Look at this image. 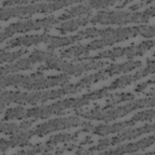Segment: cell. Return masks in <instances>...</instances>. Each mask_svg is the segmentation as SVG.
<instances>
[{"instance_id": "cell-30", "label": "cell", "mask_w": 155, "mask_h": 155, "mask_svg": "<svg viewBox=\"0 0 155 155\" xmlns=\"http://www.w3.org/2000/svg\"><path fill=\"white\" fill-rule=\"evenodd\" d=\"M86 3L92 8L96 9H103L106 8L108 7L112 6L117 3L116 1H102V0H96V1H90L86 2Z\"/></svg>"}, {"instance_id": "cell-28", "label": "cell", "mask_w": 155, "mask_h": 155, "mask_svg": "<svg viewBox=\"0 0 155 155\" xmlns=\"http://www.w3.org/2000/svg\"><path fill=\"white\" fill-rule=\"evenodd\" d=\"M27 48H21L13 51H7L1 48V63H12L15 61L20 59L21 57L28 53Z\"/></svg>"}, {"instance_id": "cell-17", "label": "cell", "mask_w": 155, "mask_h": 155, "mask_svg": "<svg viewBox=\"0 0 155 155\" xmlns=\"http://www.w3.org/2000/svg\"><path fill=\"white\" fill-rule=\"evenodd\" d=\"M33 137L29 129L22 130L19 133L10 136L8 138H1L0 141V152L2 153L9 148L17 147H25L31 144L29 140Z\"/></svg>"}, {"instance_id": "cell-18", "label": "cell", "mask_w": 155, "mask_h": 155, "mask_svg": "<svg viewBox=\"0 0 155 155\" xmlns=\"http://www.w3.org/2000/svg\"><path fill=\"white\" fill-rule=\"evenodd\" d=\"M135 121L131 117L129 119L114 122L112 124H99L97 125H93L91 130V133L101 136H105L109 134L119 133L120 131L131 127L136 124Z\"/></svg>"}, {"instance_id": "cell-23", "label": "cell", "mask_w": 155, "mask_h": 155, "mask_svg": "<svg viewBox=\"0 0 155 155\" xmlns=\"http://www.w3.org/2000/svg\"><path fill=\"white\" fill-rule=\"evenodd\" d=\"M36 120L33 119H29V120H23L20 123L5 122L4 121H1V132L2 134L5 135L12 136L22 130H28Z\"/></svg>"}, {"instance_id": "cell-19", "label": "cell", "mask_w": 155, "mask_h": 155, "mask_svg": "<svg viewBox=\"0 0 155 155\" xmlns=\"http://www.w3.org/2000/svg\"><path fill=\"white\" fill-rule=\"evenodd\" d=\"M94 125L90 122L86 125L82 127V128L74 133H60L51 135L45 142L47 145L55 146L60 143H67L70 142H76L79 135L84 132H91Z\"/></svg>"}, {"instance_id": "cell-24", "label": "cell", "mask_w": 155, "mask_h": 155, "mask_svg": "<svg viewBox=\"0 0 155 155\" xmlns=\"http://www.w3.org/2000/svg\"><path fill=\"white\" fill-rule=\"evenodd\" d=\"M107 97L105 104L102 107L98 106L101 109H107L114 107L120 103L132 101L134 99L135 96L130 92H122L109 94Z\"/></svg>"}, {"instance_id": "cell-8", "label": "cell", "mask_w": 155, "mask_h": 155, "mask_svg": "<svg viewBox=\"0 0 155 155\" xmlns=\"http://www.w3.org/2000/svg\"><path fill=\"white\" fill-rule=\"evenodd\" d=\"M110 63L107 61L96 60V61H82L80 63H73L68 62L59 58L56 54L50 58L37 67L38 71L45 70H57L62 71L67 75L79 76L85 72L97 70L107 66Z\"/></svg>"}, {"instance_id": "cell-6", "label": "cell", "mask_w": 155, "mask_h": 155, "mask_svg": "<svg viewBox=\"0 0 155 155\" xmlns=\"http://www.w3.org/2000/svg\"><path fill=\"white\" fill-rule=\"evenodd\" d=\"M153 4L141 12H128L121 10H99L90 18V23L102 25H125L128 24H147L154 16Z\"/></svg>"}, {"instance_id": "cell-26", "label": "cell", "mask_w": 155, "mask_h": 155, "mask_svg": "<svg viewBox=\"0 0 155 155\" xmlns=\"http://www.w3.org/2000/svg\"><path fill=\"white\" fill-rule=\"evenodd\" d=\"M108 76L104 71L103 69L97 71L96 73L87 75L79 80L77 83L82 90L85 88L90 87L91 85L105 79H108Z\"/></svg>"}, {"instance_id": "cell-20", "label": "cell", "mask_w": 155, "mask_h": 155, "mask_svg": "<svg viewBox=\"0 0 155 155\" xmlns=\"http://www.w3.org/2000/svg\"><path fill=\"white\" fill-rule=\"evenodd\" d=\"M142 64V61L139 60H130L123 63L109 64L106 68H103V70L109 78L120 73L130 72L141 67Z\"/></svg>"}, {"instance_id": "cell-3", "label": "cell", "mask_w": 155, "mask_h": 155, "mask_svg": "<svg viewBox=\"0 0 155 155\" xmlns=\"http://www.w3.org/2000/svg\"><path fill=\"white\" fill-rule=\"evenodd\" d=\"M78 84H67L61 88L44 91L23 92L20 91L4 90L1 93V113L5 110V106L11 104L35 105L49 101L59 99L64 96L74 94L81 91Z\"/></svg>"}, {"instance_id": "cell-31", "label": "cell", "mask_w": 155, "mask_h": 155, "mask_svg": "<svg viewBox=\"0 0 155 155\" xmlns=\"http://www.w3.org/2000/svg\"><path fill=\"white\" fill-rule=\"evenodd\" d=\"M140 35L145 38H153L154 36V25L143 24Z\"/></svg>"}, {"instance_id": "cell-4", "label": "cell", "mask_w": 155, "mask_h": 155, "mask_svg": "<svg viewBox=\"0 0 155 155\" xmlns=\"http://www.w3.org/2000/svg\"><path fill=\"white\" fill-rule=\"evenodd\" d=\"M70 78L65 73L46 76L42 71L28 74H8L1 77V88L12 87L29 91H39L68 84Z\"/></svg>"}, {"instance_id": "cell-22", "label": "cell", "mask_w": 155, "mask_h": 155, "mask_svg": "<svg viewBox=\"0 0 155 155\" xmlns=\"http://www.w3.org/2000/svg\"><path fill=\"white\" fill-rule=\"evenodd\" d=\"M90 16H83L64 21L56 27V30L62 34L73 32L80 27L85 26L90 23Z\"/></svg>"}, {"instance_id": "cell-7", "label": "cell", "mask_w": 155, "mask_h": 155, "mask_svg": "<svg viewBox=\"0 0 155 155\" xmlns=\"http://www.w3.org/2000/svg\"><path fill=\"white\" fill-rule=\"evenodd\" d=\"M82 1H56L50 2L33 1L31 3L12 7H1V21L11 18H27L36 13H49L70 5L83 2Z\"/></svg>"}, {"instance_id": "cell-29", "label": "cell", "mask_w": 155, "mask_h": 155, "mask_svg": "<svg viewBox=\"0 0 155 155\" xmlns=\"http://www.w3.org/2000/svg\"><path fill=\"white\" fill-rule=\"evenodd\" d=\"M154 116V110L153 108L142 110L136 113L132 116L131 118L135 121L136 123L139 122H151L153 120Z\"/></svg>"}, {"instance_id": "cell-9", "label": "cell", "mask_w": 155, "mask_h": 155, "mask_svg": "<svg viewBox=\"0 0 155 155\" xmlns=\"http://www.w3.org/2000/svg\"><path fill=\"white\" fill-rule=\"evenodd\" d=\"M154 45V39H150L143 41L137 44H132L127 47H113L110 49L101 51L93 56H87L73 59L72 62L96 61L102 59H109L114 61L124 56L127 59H131L135 57L142 56L153 48Z\"/></svg>"}, {"instance_id": "cell-14", "label": "cell", "mask_w": 155, "mask_h": 155, "mask_svg": "<svg viewBox=\"0 0 155 155\" xmlns=\"http://www.w3.org/2000/svg\"><path fill=\"white\" fill-rule=\"evenodd\" d=\"M154 72V61L153 59L148 58L146 65L133 74H128L115 79L109 85L106 86L108 91H113L118 88H122L141 78Z\"/></svg>"}, {"instance_id": "cell-12", "label": "cell", "mask_w": 155, "mask_h": 155, "mask_svg": "<svg viewBox=\"0 0 155 155\" xmlns=\"http://www.w3.org/2000/svg\"><path fill=\"white\" fill-rule=\"evenodd\" d=\"M89 122L81 120L77 116L58 117L39 124L29 130L33 136L42 137L53 132L65 130L79 126L84 127Z\"/></svg>"}, {"instance_id": "cell-5", "label": "cell", "mask_w": 155, "mask_h": 155, "mask_svg": "<svg viewBox=\"0 0 155 155\" xmlns=\"http://www.w3.org/2000/svg\"><path fill=\"white\" fill-rule=\"evenodd\" d=\"M154 105V96H148L136 100L133 99L124 105L117 107L114 106L107 109H101L97 105L86 110L75 109L74 111L77 116L87 120H95L107 122L124 117L136 110L145 107H153Z\"/></svg>"}, {"instance_id": "cell-21", "label": "cell", "mask_w": 155, "mask_h": 155, "mask_svg": "<svg viewBox=\"0 0 155 155\" xmlns=\"http://www.w3.org/2000/svg\"><path fill=\"white\" fill-rule=\"evenodd\" d=\"M79 4L71 7L65 10L59 16L58 19L61 21H66L68 19H73L75 17H83V16H91L92 10L90 7L86 3Z\"/></svg>"}, {"instance_id": "cell-27", "label": "cell", "mask_w": 155, "mask_h": 155, "mask_svg": "<svg viewBox=\"0 0 155 155\" xmlns=\"http://www.w3.org/2000/svg\"><path fill=\"white\" fill-rule=\"evenodd\" d=\"M25 108L22 106L10 107L4 111L2 121L25 119Z\"/></svg>"}, {"instance_id": "cell-11", "label": "cell", "mask_w": 155, "mask_h": 155, "mask_svg": "<svg viewBox=\"0 0 155 155\" xmlns=\"http://www.w3.org/2000/svg\"><path fill=\"white\" fill-rule=\"evenodd\" d=\"M57 17L48 16L42 18L35 19H24L12 23L1 29V42L16 33H24L33 30H47L59 23Z\"/></svg>"}, {"instance_id": "cell-10", "label": "cell", "mask_w": 155, "mask_h": 155, "mask_svg": "<svg viewBox=\"0 0 155 155\" xmlns=\"http://www.w3.org/2000/svg\"><path fill=\"white\" fill-rule=\"evenodd\" d=\"M154 130V123L146 124L143 125L136 128H125L119 132L114 136L99 139L96 145L90 147L86 150L82 148L80 151V154H92L98 151L101 152L111 146L118 145L126 140L136 139L139 136H141L142 135L153 132Z\"/></svg>"}, {"instance_id": "cell-15", "label": "cell", "mask_w": 155, "mask_h": 155, "mask_svg": "<svg viewBox=\"0 0 155 155\" xmlns=\"http://www.w3.org/2000/svg\"><path fill=\"white\" fill-rule=\"evenodd\" d=\"M154 143V134L142 138L141 139L124 144L118 145L116 147L106 149L99 153L104 154H119L135 153L139 151H143L151 147Z\"/></svg>"}, {"instance_id": "cell-16", "label": "cell", "mask_w": 155, "mask_h": 155, "mask_svg": "<svg viewBox=\"0 0 155 155\" xmlns=\"http://www.w3.org/2000/svg\"><path fill=\"white\" fill-rule=\"evenodd\" d=\"M51 35L46 33L33 34L20 36L6 41L2 49L7 50L16 47H26L38 45L41 43H47Z\"/></svg>"}, {"instance_id": "cell-32", "label": "cell", "mask_w": 155, "mask_h": 155, "mask_svg": "<svg viewBox=\"0 0 155 155\" xmlns=\"http://www.w3.org/2000/svg\"><path fill=\"white\" fill-rule=\"evenodd\" d=\"M154 82V76H152L150 79L147 80L146 81L142 82V83L137 84L134 88V91L136 93H141L146 88H147L150 85H151V84H153Z\"/></svg>"}, {"instance_id": "cell-1", "label": "cell", "mask_w": 155, "mask_h": 155, "mask_svg": "<svg viewBox=\"0 0 155 155\" xmlns=\"http://www.w3.org/2000/svg\"><path fill=\"white\" fill-rule=\"evenodd\" d=\"M143 25H137L125 27H107L105 33L98 39H96L88 44H78L59 50L62 58H78L88 56L91 51L102 49L107 46L129 39L140 33Z\"/></svg>"}, {"instance_id": "cell-2", "label": "cell", "mask_w": 155, "mask_h": 155, "mask_svg": "<svg viewBox=\"0 0 155 155\" xmlns=\"http://www.w3.org/2000/svg\"><path fill=\"white\" fill-rule=\"evenodd\" d=\"M108 90L104 87L87 93L77 97H68L53 102L47 105L25 108V119H44L54 115H60L70 108L79 109L91 101L107 97Z\"/></svg>"}, {"instance_id": "cell-13", "label": "cell", "mask_w": 155, "mask_h": 155, "mask_svg": "<svg viewBox=\"0 0 155 155\" xmlns=\"http://www.w3.org/2000/svg\"><path fill=\"white\" fill-rule=\"evenodd\" d=\"M55 54L51 51L35 49L27 57L2 66L1 68V75L12 74L19 71L32 70L33 65L37 63L45 62Z\"/></svg>"}, {"instance_id": "cell-33", "label": "cell", "mask_w": 155, "mask_h": 155, "mask_svg": "<svg viewBox=\"0 0 155 155\" xmlns=\"http://www.w3.org/2000/svg\"><path fill=\"white\" fill-rule=\"evenodd\" d=\"M153 0H147V1H139L137 2H136L133 4L130 5L128 8L131 11V12H137V10L146 6L148 5H150L152 2H153Z\"/></svg>"}, {"instance_id": "cell-34", "label": "cell", "mask_w": 155, "mask_h": 155, "mask_svg": "<svg viewBox=\"0 0 155 155\" xmlns=\"http://www.w3.org/2000/svg\"><path fill=\"white\" fill-rule=\"evenodd\" d=\"M94 142L92 137L91 136H87L85 137V138L79 143V145L81 146L82 145H89V144H91Z\"/></svg>"}, {"instance_id": "cell-25", "label": "cell", "mask_w": 155, "mask_h": 155, "mask_svg": "<svg viewBox=\"0 0 155 155\" xmlns=\"http://www.w3.org/2000/svg\"><path fill=\"white\" fill-rule=\"evenodd\" d=\"M55 147L52 145H47L45 143H36L28 146L27 148L18 150L15 154H50L53 153Z\"/></svg>"}, {"instance_id": "cell-35", "label": "cell", "mask_w": 155, "mask_h": 155, "mask_svg": "<svg viewBox=\"0 0 155 155\" xmlns=\"http://www.w3.org/2000/svg\"><path fill=\"white\" fill-rule=\"evenodd\" d=\"M131 1H120L118 3H116V8H118V9H121L122 8L126 6V5H127L128 4L131 2Z\"/></svg>"}]
</instances>
